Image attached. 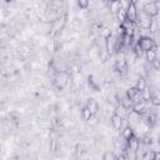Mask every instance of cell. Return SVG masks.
<instances>
[{
  "mask_svg": "<svg viewBox=\"0 0 160 160\" xmlns=\"http://www.w3.org/2000/svg\"><path fill=\"white\" fill-rule=\"evenodd\" d=\"M86 108L91 111L92 115H96L98 111H99V104H98V101L94 100V99H89V100H88V102H86Z\"/></svg>",
  "mask_w": 160,
  "mask_h": 160,
  "instance_id": "9a60e30c",
  "label": "cell"
},
{
  "mask_svg": "<svg viewBox=\"0 0 160 160\" xmlns=\"http://www.w3.org/2000/svg\"><path fill=\"white\" fill-rule=\"evenodd\" d=\"M158 142H159V145H160V135H159V138H158Z\"/></svg>",
  "mask_w": 160,
  "mask_h": 160,
  "instance_id": "d6a6232c",
  "label": "cell"
},
{
  "mask_svg": "<svg viewBox=\"0 0 160 160\" xmlns=\"http://www.w3.org/2000/svg\"><path fill=\"white\" fill-rule=\"evenodd\" d=\"M152 160H160V151H152Z\"/></svg>",
  "mask_w": 160,
  "mask_h": 160,
  "instance_id": "f1b7e54d",
  "label": "cell"
},
{
  "mask_svg": "<svg viewBox=\"0 0 160 160\" xmlns=\"http://www.w3.org/2000/svg\"><path fill=\"white\" fill-rule=\"evenodd\" d=\"M118 159H128V155H126V154H120V155L118 156Z\"/></svg>",
  "mask_w": 160,
  "mask_h": 160,
  "instance_id": "4dcf8cb0",
  "label": "cell"
},
{
  "mask_svg": "<svg viewBox=\"0 0 160 160\" xmlns=\"http://www.w3.org/2000/svg\"><path fill=\"white\" fill-rule=\"evenodd\" d=\"M136 22H138V25L141 28V29H150V26H151V24H152V18L151 16H149L148 14H145L144 11L139 15L138 14V20H136Z\"/></svg>",
  "mask_w": 160,
  "mask_h": 160,
  "instance_id": "3957f363",
  "label": "cell"
},
{
  "mask_svg": "<svg viewBox=\"0 0 160 160\" xmlns=\"http://www.w3.org/2000/svg\"><path fill=\"white\" fill-rule=\"evenodd\" d=\"M129 2H131V4H135V5H136V2H138V0H129Z\"/></svg>",
  "mask_w": 160,
  "mask_h": 160,
  "instance_id": "1f68e13d",
  "label": "cell"
},
{
  "mask_svg": "<svg viewBox=\"0 0 160 160\" xmlns=\"http://www.w3.org/2000/svg\"><path fill=\"white\" fill-rule=\"evenodd\" d=\"M120 105H121L124 109H126V110H131V109H132V105H134V101L125 94V95H122V98H121V100H120Z\"/></svg>",
  "mask_w": 160,
  "mask_h": 160,
  "instance_id": "5bb4252c",
  "label": "cell"
},
{
  "mask_svg": "<svg viewBox=\"0 0 160 160\" xmlns=\"http://www.w3.org/2000/svg\"><path fill=\"white\" fill-rule=\"evenodd\" d=\"M128 142V150H130L131 152H136L138 150H139V148H140V140L138 139V138H135V136H132L130 140H128L126 141Z\"/></svg>",
  "mask_w": 160,
  "mask_h": 160,
  "instance_id": "7c38bea8",
  "label": "cell"
},
{
  "mask_svg": "<svg viewBox=\"0 0 160 160\" xmlns=\"http://www.w3.org/2000/svg\"><path fill=\"white\" fill-rule=\"evenodd\" d=\"M85 151H86L85 145H82V144H78V145H76V152H78V154H84Z\"/></svg>",
  "mask_w": 160,
  "mask_h": 160,
  "instance_id": "83f0119b",
  "label": "cell"
},
{
  "mask_svg": "<svg viewBox=\"0 0 160 160\" xmlns=\"http://www.w3.org/2000/svg\"><path fill=\"white\" fill-rule=\"evenodd\" d=\"M152 65H154V68L155 69H160V60H158V59H155L152 62H151Z\"/></svg>",
  "mask_w": 160,
  "mask_h": 160,
  "instance_id": "f546056e",
  "label": "cell"
},
{
  "mask_svg": "<svg viewBox=\"0 0 160 160\" xmlns=\"http://www.w3.org/2000/svg\"><path fill=\"white\" fill-rule=\"evenodd\" d=\"M132 101H136V100H139V99H141V91L140 90H138L135 86H131V88H129L128 90H126V92H125Z\"/></svg>",
  "mask_w": 160,
  "mask_h": 160,
  "instance_id": "8fae6325",
  "label": "cell"
},
{
  "mask_svg": "<svg viewBox=\"0 0 160 160\" xmlns=\"http://www.w3.org/2000/svg\"><path fill=\"white\" fill-rule=\"evenodd\" d=\"M141 141H142V144H145V145H151V144H152V138L146 134V135H144V136L141 138Z\"/></svg>",
  "mask_w": 160,
  "mask_h": 160,
  "instance_id": "cb8c5ba5",
  "label": "cell"
},
{
  "mask_svg": "<svg viewBox=\"0 0 160 160\" xmlns=\"http://www.w3.org/2000/svg\"><path fill=\"white\" fill-rule=\"evenodd\" d=\"M145 56H146V60L149 62H152L155 59H158V54H156V48L151 49V50H148L145 51Z\"/></svg>",
  "mask_w": 160,
  "mask_h": 160,
  "instance_id": "ac0fdd59",
  "label": "cell"
},
{
  "mask_svg": "<svg viewBox=\"0 0 160 160\" xmlns=\"http://www.w3.org/2000/svg\"><path fill=\"white\" fill-rule=\"evenodd\" d=\"M132 136H135V135H134V129H132V126H130V125L125 126V128L122 129V138L128 141V140H130Z\"/></svg>",
  "mask_w": 160,
  "mask_h": 160,
  "instance_id": "2e32d148",
  "label": "cell"
},
{
  "mask_svg": "<svg viewBox=\"0 0 160 160\" xmlns=\"http://www.w3.org/2000/svg\"><path fill=\"white\" fill-rule=\"evenodd\" d=\"M142 118H144V122L148 125V126H154L155 125V122H156V115L154 114V112H149V111H146L144 115H142Z\"/></svg>",
  "mask_w": 160,
  "mask_h": 160,
  "instance_id": "4fadbf2b",
  "label": "cell"
},
{
  "mask_svg": "<svg viewBox=\"0 0 160 160\" xmlns=\"http://www.w3.org/2000/svg\"><path fill=\"white\" fill-rule=\"evenodd\" d=\"M142 11H144L145 14H148L149 16H151V18H155V16L159 14V6H158L155 2H152V1H149V2H146V4L144 5V8H142Z\"/></svg>",
  "mask_w": 160,
  "mask_h": 160,
  "instance_id": "52a82bcc",
  "label": "cell"
},
{
  "mask_svg": "<svg viewBox=\"0 0 160 160\" xmlns=\"http://www.w3.org/2000/svg\"><path fill=\"white\" fill-rule=\"evenodd\" d=\"M115 15H116V19H118V21L120 24H122V22L126 21V9L125 8H121Z\"/></svg>",
  "mask_w": 160,
  "mask_h": 160,
  "instance_id": "d6986e66",
  "label": "cell"
},
{
  "mask_svg": "<svg viewBox=\"0 0 160 160\" xmlns=\"http://www.w3.org/2000/svg\"><path fill=\"white\" fill-rule=\"evenodd\" d=\"M115 70L119 74H125L128 71V61L124 56H119L115 60Z\"/></svg>",
  "mask_w": 160,
  "mask_h": 160,
  "instance_id": "ba28073f",
  "label": "cell"
},
{
  "mask_svg": "<svg viewBox=\"0 0 160 160\" xmlns=\"http://www.w3.org/2000/svg\"><path fill=\"white\" fill-rule=\"evenodd\" d=\"M102 159H104V160H115V159H118V156H116L112 151L108 150V151H105V152H104Z\"/></svg>",
  "mask_w": 160,
  "mask_h": 160,
  "instance_id": "603a6c76",
  "label": "cell"
},
{
  "mask_svg": "<svg viewBox=\"0 0 160 160\" xmlns=\"http://www.w3.org/2000/svg\"><path fill=\"white\" fill-rule=\"evenodd\" d=\"M80 115H81V119L82 120H85V121H89L90 119H91V116H92V114H91V111L86 108V105L81 109V111H80Z\"/></svg>",
  "mask_w": 160,
  "mask_h": 160,
  "instance_id": "44dd1931",
  "label": "cell"
},
{
  "mask_svg": "<svg viewBox=\"0 0 160 160\" xmlns=\"http://www.w3.org/2000/svg\"><path fill=\"white\" fill-rule=\"evenodd\" d=\"M56 146H58V142L55 139H50V142H49V149L51 151H55L56 150Z\"/></svg>",
  "mask_w": 160,
  "mask_h": 160,
  "instance_id": "4316f807",
  "label": "cell"
},
{
  "mask_svg": "<svg viewBox=\"0 0 160 160\" xmlns=\"http://www.w3.org/2000/svg\"><path fill=\"white\" fill-rule=\"evenodd\" d=\"M132 111H135L136 114H139L140 116H142L146 111H148V106H146V101L142 100V99H139L136 101H134V105H132Z\"/></svg>",
  "mask_w": 160,
  "mask_h": 160,
  "instance_id": "8992f818",
  "label": "cell"
},
{
  "mask_svg": "<svg viewBox=\"0 0 160 160\" xmlns=\"http://www.w3.org/2000/svg\"><path fill=\"white\" fill-rule=\"evenodd\" d=\"M65 19H66V15L60 16V18H58V19L52 20V24H51V30H54V32L60 31V30L64 28V25H65Z\"/></svg>",
  "mask_w": 160,
  "mask_h": 160,
  "instance_id": "30bf717a",
  "label": "cell"
},
{
  "mask_svg": "<svg viewBox=\"0 0 160 160\" xmlns=\"http://www.w3.org/2000/svg\"><path fill=\"white\" fill-rule=\"evenodd\" d=\"M136 44L141 48L142 51H148V50H151V49L156 48V44H155L154 39L150 38V36H140Z\"/></svg>",
  "mask_w": 160,
  "mask_h": 160,
  "instance_id": "7a4b0ae2",
  "label": "cell"
},
{
  "mask_svg": "<svg viewBox=\"0 0 160 160\" xmlns=\"http://www.w3.org/2000/svg\"><path fill=\"white\" fill-rule=\"evenodd\" d=\"M105 45H106V51L108 54H114L118 51V36L110 35L108 39H105Z\"/></svg>",
  "mask_w": 160,
  "mask_h": 160,
  "instance_id": "277c9868",
  "label": "cell"
},
{
  "mask_svg": "<svg viewBox=\"0 0 160 160\" xmlns=\"http://www.w3.org/2000/svg\"><path fill=\"white\" fill-rule=\"evenodd\" d=\"M135 88H136L138 90H140V91H144V90L148 88V84H146L145 79H144V78H139V79L136 80V82H135Z\"/></svg>",
  "mask_w": 160,
  "mask_h": 160,
  "instance_id": "7402d4cb",
  "label": "cell"
},
{
  "mask_svg": "<svg viewBox=\"0 0 160 160\" xmlns=\"http://www.w3.org/2000/svg\"><path fill=\"white\" fill-rule=\"evenodd\" d=\"M122 116H120L119 114L114 112L110 118V122H111V126L115 129V130H120L122 128Z\"/></svg>",
  "mask_w": 160,
  "mask_h": 160,
  "instance_id": "9c48e42d",
  "label": "cell"
},
{
  "mask_svg": "<svg viewBox=\"0 0 160 160\" xmlns=\"http://www.w3.org/2000/svg\"><path fill=\"white\" fill-rule=\"evenodd\" d=\"M138 14H139V12H138L136 5L129 2V5L126 6V20H128V21H131V22H136V20H138Z\"/></svg>",
  "mask_w": 160,
  "mask_h": 160,
  "instance_id": "5b68a950",
  "label": "cell"
},
{
  "mask_svg": "<svg viewBox=\"0 0 160 160\" xmlns=\"http://www.w3.org/2000/svg\"><path fill=\"white\" fill-rule=\"evenodd\" d=\"M121 8H122V4H121L120 0H110V10H111V12L116 14Z\"/></svg>",
  "mask_w": 160,
  "mask_h": 160,
  "instance_id": "e0dca14e",
  "label": "cell"
},
{
  "mask_svg": "<svg viewBox=\"0 0 160 160\" xmlns=\"http://www.w3.org/2000/svg\"><path fill=\"white\" fill-rule=\"evenodd\" d=\"M69 78L70 76L66 72H58L52 80V84L58 90H64L69 82Z\"/></svg>",
  "mask_w": 160,
  "mask_h": 160,
  "instance_id": "6da1fadb",
  "label": "cell"
},
{
  "mask_svg": "<svg viewBox=\"0 0 160 160\" xmlns=\"http://www.w3.org/2000/svg\"><path fill=\"white\" fill-rule=\"evenodd\" d=\"M90 4V0H78V5L80 9H88Z\"/></svg>",
  "mask_w": 160,
  "mask_h": 160,
  "instance_id": "d4e9b609",
  "label": "cell"
},
{
  "mask_svg": "<svg viewBox=\"0 0 160 160\" xmlns=\"http://www.w3.org/2000/svg\"><path fill=\"white\" fill-rule=\"evenodd\" d=\"M150 101L152 105L155 106H160V90H156L151 94V98H150Z\"/></svg>",
  "mask_w": 160,
  "mask_h": 160,
  "instance_id": "ffe728a7",
  "label": "cell"
},
{
  "mask_svg": "<svg viewBox=\"0 0 160 160\" xmlns=\"http://www.w3.org/2000/svg\"><path fill=\"white\" fill-rule=\"evenodd\" d=\"M100 35L104 38V39H108L110 35H112L111 34V31H110V29H108V28H104L102 30H100Z\"/></svg>",
  "mask_w": 160,
  "mask_h": 160,
  "instance_id": "484cf974",
  "label": "cell"
}]
</instances>
